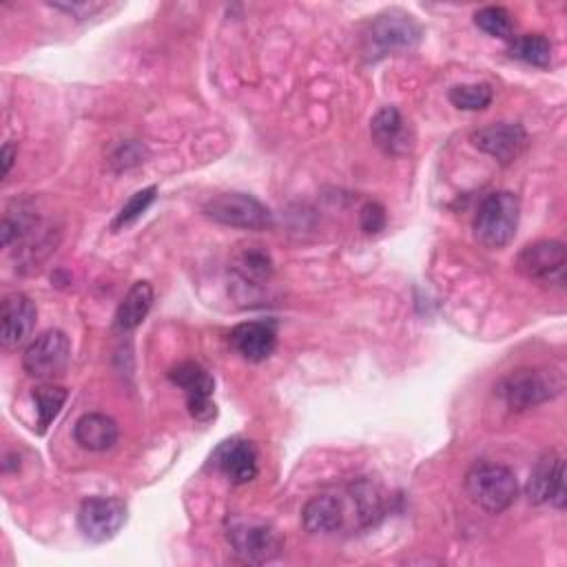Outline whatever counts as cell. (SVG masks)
<instances>
[{
	"label": "cell",
	"instance_id": "obj_24",
	"mask_svg": "<svg viewBox=\"0 0 567 567\" xmlns=\"http://www.w3.org/2000/svg\"><path fill=\"white\" fill-rule=\"evenodd\" d=\"M474 24L492 35V38H503V40H512L514 33V20L512 13L505 7H483L474 13Z\"/></svg>",
	"mask_w": 567,
	"mask_h": 567
},
{
	"label": "cell",
	"instance_id": "obj_4",
	"mask_svg": "<svg viewBox=\"0 0 567 567\" xmlns=\"http://www.w3.org/2000/svg\"><path fill=\"white\" fill-rule=\"evenodd\" d=\"M465 492L474 505L489 514H501L518 496L516 474L501 463H476L465 474Z\"/></svg>",
	"mask_w": 567,
	"mask_h": 567
},
{
	"label": "cell",
	"instance_id": "obj_22",
	"mask_svg": "<svg viewBox=\"0 0 567 567\" xmlns=\"http://www.w3.org/2000/svg\"><path fill=\"white\" fill-rule=\"evenodd\" d=\"M233 268L239 275V279L250 286H259V284L268 281L272 275V261H270L268 252L261 248H248V250L239 252Z\"/></svg>",
	"mask_w": 567,
	"mask_h": 567
},
{
	"label": "cell",
	"instance_id": "obj_10",
	"mask_svg": "<svg viewBox=\"0 0 567 567\" xmlns=\"http://www.w3.org/2000/svg\"><path fill=\"white\" fill-rule=\"evenodd\" d=\"M228 543L233 551L244 560V563H266L272 560L281 547L284 538L279 532L266 523L257 520H233L228 525Z\"/></svg>",
	"mask_w": 567,
	"mask_h": 567
},
{
	"label": "cell",
	"instance_id": "obj_19",
	"mask_svg": "<svg viewBox=\"0 0 567 567\" xmlns=\"http://www.w3.org/2000/svg\"><path fill=\"white\" fill-rule=\"evenodd\" d=\"M155 292L153 286L148 281H135L128 292L122 297L115 317H113V326L120 332H131L135 330L148 315L151 306H153Z\"/></svg>",
	"mask_w": 567,
	"mask_h": 567
},
{
	"label": "cell",
	"instance_id": "obj_17",
	"mask_svg": "<svg viewBox=\"0 0 567 567\" xmlns=\"http://www.w3.org/2000/svg\"><path fill=\"white\" fill-rule=\"evenodd\" d=\"M228 341L241 359L250 363H259L275 352L277 332L266 321H244L230 330Z\"/></svg>",
	"mask_w": 567,
	"mask_h": 567
},
{
	"label": "cell",
	"instance_id": "obj_11",
	"mask_svg": "<svg viewBox=\"0 0 567 567\" xmlns=\"http://www.w3.org/2000/svg\"><path fill=\"white\" fill-rule=\"evenodd\" d=\"M168 379L184 390L186 408L195 421L204 423L215 416V379L204 365L195 361H182L168 370Z\"/></svg>",
	"mask_w": 567,
	"mask_h": 567
},
{
	"label": "cell",
	"instance_id": "obj_5",
	"mask_svg": "<svg viewBox=\"0 0 567 567\" xmlns=\"http://www.w3.org/2000/svg\"><path fill=\"white\" fill-rule=\"evenodd\" d=\"M421 40V27L405 11L390 9L379 13L365 31V53L370 60H379L388 53L410 49Z\"/></svg>",
	"mask_w": 567,
	"mask_h": 567
},
{
	"label": "cell",
	"instance_id": "obj_7",
	"mask_svg": "<svg viewBox=\"0 0 567 567\" xmlns=\"http://www.w3.org/2000/svg\"><path fill=\"white\" fill-rule=\"evenodd\" d=\"M71 361V343L62 330H44L22 352V368L29 377L49 381L60 377Z\"/></svg>",
	"mask_w": 567,
	"mask_h": 567
},
{
	"label": "cell",
	"instance_id": "obj_21",
	"mask_svg": "<svg viewBox=\"0 0 567 567\" xmlns=\"http://www.w3.org/2000/svg\"><path fill=\"white\" fill-rule=\"evenodd\" d=\"M66 388L62 385H53V383H42L33 390V403H35V412H38V430L44 432L55 416L60 414V410L66 403Z\"/></svg>",
	"mask_w": 567,
	"mask_h": 567
},
{
	"label": "cell",
	"instance_id": "obj_27",
	"mask_svg": "<svg viewBox=\"0 0 567 567\" xmlns=\"http://www.w3.org/2000/svg\"><path fill=\"white\" fill-rule=\"evenodd\" d=\"M51 7L69 13L75 20H84V18H93L95 13H100L104 9V2H86V0H75V2H51Z\"/></svg>",
	"mask_w": 567,
	"mask_h": 567
},
{
	"label": "cell",
	"instance_id": "obj_28",
	"mask_svg": "<svg viewBox=\"0 0 567 567\" xmlns=\"http://www.w3.org/2000/svg\"><path fill=\"white\" fill-rule=\"evenodd\" d=\"M13 159H16V146H13L11 142H7V144L2 146V173H4V175L11 171Z\"/></svg>",
	"mask_w": 567,
	"mask_h": 567
},
{
	"label": "cell",
	"instance_id": "obj_16",
	"mask_svg": "<svg viewBox=\"0 0 567 567\" xmlns=\"http://www.w3.org/2000/svg\"><path fill=\"white\" fill-rule=\"evenodd\" d=\"M257 450L248 439H228L219 443V447L213 452L210 461L213 465L233 483V485H244L250 483L257 472Z\"/></svg>",
	"mask_w": 567,
	"mask_h": 567
},
{
	"label": "cell",
	"instance_id": "obj_14",
	"mask_svg": "<svg viewBox=\"0 0 567 567\" xmlns=\"http://www.w3.org/2000/svg\"><path fill=\"white\" fill-rule=\"evenodd\" d=\"M38 310L31 297L22 292H11L2 299V310H0V343L4 350H13L22 346L33 328H35Z\"/></svg>",
	"mask_w": 567,
	"mask_h": 567
},
{
	"label": "cell",
	"instance_id": "obj_9",
	"mask_svg": "<svg viewBox=\"0 0 567 567\" xmlns=\"http://www.w3.org/2000/svg\"><path fill=\"white\" fill-rule=\"evenodd\" d=\"M128 509L122 498L91 496L78 509V527L93 543L111 540L126 523Z\"/></svg>",
	"mask_w": 567,
	"mask_h": 567
},
{
	"label": "cell",
	"instance_id": "obj_13",
	"mask_svg": "<svg viewBox=\"0 0 567 567\" xmlns=\"http://www.w3.org/2000/svg\"><path fill=\"white\" fill-rule=\"evenodd\" d=\"M470 142L498 164L516 162L527 148V131L516 122H492L472 131Z\"/></svg>",
	"mask_w": 567,
	"mask_h": 567
},
{
	"label": "cell",
	"instance_id": "obj_6",
	"mask_svg": "<svg viewBox=\"0 0 567 567\" xmlns=\"http://www.w3.org/2000/svg\"><path fill=\"white\" fill-rule=\"evenodd\" d=\"M204 215L217 224L244 230H266L272 226L268 206L248 193H219L204 204Z\"/></svg>",
	"mask_w": 567,
	"mask_h": 567
},
{
	"label": "cell",
	"instance_id": "obj_12",
	"mask_svg": "<svg viewBox=\"0 0 567 567\" xmlns=\"http://www.w3.org/2000/svg\"><path fill=\"white\" fill-rule=\"evenodd\" d=\"M525 492L529 503L534 505L551 503L558 509L565 507V463L556 450H547L536 458Z\"/></svg>",
	"mask_w": 567,
	"mask_h": 567
},
{
	"label": "cell",
	"instance_id": "obj_23",
	"mask_svg": "<svg viewBox=\"0 0 567 567\" xmlns=\"http://www.w3.org/2000/svg\"><path fill=\"white\" fill-rule=\"evenodd\" d=\"M450 102L461 109V111H481V109H487L492 97H494V91L489 84L485 82H474V84H456L450 89L447 93Z\"/></svg>",
	"mask_w": 567,
	"mask_h": 567
},
{
	"label": "cell",
	"instance_id": "obj_25",
	"mask_svg": "<svg viewBox=\"0 0 567 567\" xmlns=\"http://www.w3.org/2000/svg\"><path fill=\"white\" fill-rule=\"evenodd\" d=\"M155 195H157V186H146V188L133 193L126 199V204L120 208V213H117V217L113 221V228H122V226L133 224L155 202Z\"/></svg>",
	"mask_w": 567,
	"mask_h": 567
},
{
	"label": "cell",
	"instance_id": "obj_20",
	"mask_svg": "<svg viewBox=\"0 0 567 567\" xmlns=\"http://www.w3.org/2000/svg\"><path fill=\"white\" fill-rule=\"evenodd\" d=\"M509 55L529 66L547 69L551 64V42L540 33H525L509 42Z\"/></svg>",
	"mask_w": 567,
	"mask_h": 567
},
{
	"label": "cell",
	"instance_id": "obj_18",
	"mask_svg": "<svg viewBox=\"0 0 567 567\" xmlns=\"http://www.w3.org/2000/svg\"><path fill=\"white\" fill-rule=\"evenodd\" d=\"M120 430L115 419L102 412H86L73 425V439L89 452H106L117 443Z\"/></svg>",
	"mask_w": 567,
	"mask_h": 567
},
{
	"label": "cell",
	"instance_id": "obj_8",
	"mask_svg": "<svg viewBox=\"0 0 567 567\" xmlns=\"http://www.w3.org/2000/svg\"><path fill=\"white\" fill-rule=\"evenodd\" d=\"M516 268L527 279L560 288L565 284L567 248L558 239H538L518 252Z\"/></svg>",
	"mask_w": 567,
	"mask_h": 567
},
{
	"label": "cell",
	"instance_id": "obj_1",
	"mask_svg": "<svg viewBox=\"0 0 567 567\" xmlns=\"http://www.w3.org/2000/svg\"><path fill=\"white\" fill-rule=\"evenodd\" d=\"M385 512L381 487L359 478L339 492H321L301 509V525L310 534H334L348 527H372Z\"/></svg>",
	"mask_w": 567,
	"mask_h": 567
},
{
	"label": "cell",
	"instance_id": "obj_15",
	"mask_svg": "<svg viewBox=\"0 0 567 567\" xmlns=\"http://www.w3.org/2000/svg\"><path fill=\"white\" fill-rule=\"evenodd\" d=\"M370 135L383 153L394 157L408 155L414 146V133L396 106H383L374 113L370 122Z\"/></svg>",
	"mask_w": 567,
	"mask_h": 567
},
{
	"label": "cell",
	"instance_id": "obj_3",
	"mask_svg": "<svg viewBox=\"0 0 567 567\" xmlns=\"http://www.w3.org/2000/svg\"><path fill=\"white\" fill-rule=\"evenodd\" d=\"M520 219V202L509 190H494L483 197L478 210L474 215V237L485 248H503L507 246L518 228Z\"/></svg>",
	"mask_w": 567,
	"mask_h": 567
},
{
	"label": "cell",
	"instance_id": "obj_26",
	"mask_svg": "<svg viewBox=\"0 0 567 567\" xmlns=\"http://www.w3.org/2000/svg\"><path fill=\"white\" fill-rule=\"evenodd\" d=\"M385 224H388V215H385V208L379 202L363 204V208L359 213V226H361L363 233L377 235L385 228Z\"/></svg>",
	"mask_w": 567,
	"mask_h": 567
},
{
	"label": "cell",
	"instance_id": "obj_2",
	"mask_svg": "<svg viewBox=\"0 0 567 567\" xmlns=\"http://www.w3.org/2000/svg\"><path fill=\"white\" fill-rule=\"evenodd\" d=\"M563 388L565 379L556 368H516L498 381L496 392L509 410H529L556 399Z\"/></svg>",
	"mask_w": 567,
	"mask_h": 567
}]
</instances>
